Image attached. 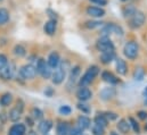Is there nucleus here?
<instances>
[{"label":"nucleus","mask_w":147,"mask_h":135,"mask_svg":"<svg viewBox=\"0 0 147 135\" xmlns=\"http://www.w3.org/2000/svg\"><path fill=\"white\" fill-rule=\"evenodd\" d=\"M115 96H116V90H115L114 88H104V89L99 92V97H100V99L104 100V101L112 100Z\"/></svg>","instance_id":"13"},{"label":"nucleus","mask_w":147,"mask_h":135,"mask_svg":"<svg viewBox=\"0 0 147 135\" xmlns=\"http://www.w3.org/2000/svg\"><path fill=\"white\" fill-rule=\"evenodd\" d=\"M115 59V51H107V52H102L100 55V61L104 65H109Z\"/></svg>","instance_id":"22"},{"label":"nucleus","mask_w":147,"mask_h":135,"mask_svg":"<svg viewBox=\"0 0 147 135\" xmlns=\"http://www.w3.org/2000/svg\"><path fill=\"white\" fill-rule=\"evenodd\" d=\"M56 29H57V22L56 19H49L48 22H46L45 26H43V31L45 33L49 36L54 35L56 33Z\"/></svg>","instance_id":"16"},{"label":"nucleus","mask_w":147,"mask_h":135,"mask_svg":"<svg viewBox=\"0 0 147 135\" xmlns=\"http://www.w3.org/2000/svg\"><path fill=\"white\" fill-rule=\"evenodd\" d=\"M129 123H130V127H132V130H134V132L135 133H140V128H139V125H138V123L132 118V117H130L129 118Z\"/></svg>","instance_id":"34"},{"label":"nucleus","mask_w":147,"mask_h":135,"mask_svg":"<svg viewBox=\"0 0 147 135\" xmlns=\"http://www.w3.org/2000/svg\"><path fill=\"white\" fill-rule=\"evenodd\" d=\"M34 122H36V120H34V119H33L31 116H29V117H26V118H25V123H26V124H28L30 127H32V126L34 125Z\"/></svg>","instance_id":"41"},{"label":"nucleus","mask_w":147,"mask_h":135,"mask_svg":"<svg viewBox=\"0 0 147 135\" xmlns=\"http://www.w3.org/2000/svg\"><path fill=\"white\" fill-rule=\"evenodd\" d=\"M110 135H119V134H116L115 132H111V134Z\"/></svg>","instance_id":"46"},{"label":"nucleus","mask_w":147,"mask_h":135,"mask_svg":"<svg viewBox=\"0 0 147 135\" xmlns=\"http://www.w3.org/2000/svg\"><path fill=\"white\" fill-rule=\"evenodd\" d=\"M145 77V70L143 67H137L135 69V73H134V78L135 81H143Z\"/></svg>","instance_id":"31"},{"label":"nucleus","mask_w":147,"mask_h":135,"mask_svg":"<svg viewBox=\"0 0 147 135\" xmlns=\"http://www.w3.org/2000/svg\"><path fill=\"white\" fill-rule=\"evenodd\" d=\"M82 135H86V134H82Z\"/></svg>","instance_id":"48"},{"label":"nucleus","mask_w":147,"mask_h":135,"mask_svg":"<svg viewBox=\"0 0 147 135\" xmlns=\"http://www.w3.org/2000/svg\"><path fill=\"white\" fill-rule=\"evenodd\" d=\"M91 131H92V134L94 135H104V133H105L104 127H102V126H99V125H96V124L92 126Z\"/></svg>","instance_id":"35"},{"label":"nucleus","mask_w":147,"mask_h":135,"mask_svg":"<svg viewBox=\"0 0 147 135\" xmlns=\"http://www.w3.org/2000/svg\"><path fill=\"white\" fill-rule=\"evenodd\" d=\"M47 63H48V65L50 66V68L58 67V66H59V64H61V58H59L58 52H56V51L50 52V53H49V56H48Z\"/></svg>","instance_id":"17"},{"label":"nucleus","mask_w":147,"mask_h":135,"mask_svg":"<svg viewBox=\"0 0 147 135\" xmlns=\"http://www.w3.org/2000/svg\"><path fill=\"white\" fill-rule=\"evenodd\" d=\"M128 21H129V26L131 29H134V30H137V29L142 27L145 24L146 16H145V14L143 11H140V10L137 9V11L130 18H128Z\"/></svg>","instance_id":"4"},{"label":"nucleus","mask_w":147,"mask_h":135,"mask_svg":"<svg viewBox=\"0 0 147 135\" xmlns=\"http://www.w3.org/2000/svg\"><path fill=\"white\" fill-rule=\"evenodd\" d=\"M26 133V126L24 124H14L9 131H8V135H25Z\"/></svg>","instance_id":"14"},{"label":"nucleus","mask_w":147,"mask_h":135,"mask_svg":"<svg viewBox=\"0 0 147 135\" xmlns=\"http://www.w3.org/2000/svg\"><path fill=\"white\" fill-rule=\"evenodd\" d=\"M91 3L98 5V6H106L107 5V0H89Z\"/></svg>","instance_id":"40"},{"label":"nucleus","mask_w":147,"mask_h":135,"mask_svg":"<svg viewBox=\"0 0 147 135\" xmlns=\"http://www.w3.org/2000/svg\"><path fill=\"white\" fill-rule=\"evenodd\" d=\"M144 98H145V104L147 106V88H146V90L144 91Z\"/></svg>","instance_id":"45"},{"label":"nucleus","mask_w":147,"mask_h":135,"mask_svg":"<svg viewBox=\"0 0 147 135\" xmlns=\"http://www.w3.org/2000/svg\"><path fill=\"white\" fill-rule=\"evenodd\" d=\"M123 53L124 56L130 59V60H134L138 57V53H139V47H138V43L136 41H128L125 44H124V48H123Z\"/></svg>","instance_id":"2"},{"label":"nucleus","mask_w":147,"mask_h":135,"mask_svg":"<svg viewBox=\"0 0 147 135\" xmlns=\"http://www.w3.org/2000/svg\"><path fill=\"white\" fill-rule=\"evenodd\" d=\"M145 130L147 131V124H146V126H145Z\"/></svg>","instance_id":"47"},{"label":"nucleus","mask_w":147,"mask_h":135,"mask_svg":"<svg viewBox=\"0 0 147 135\" xmlns=\"http://www.w3.org/2000/svg\"><path fill=\"white\" fill-rule=\"evenodd\" d=\"M104 115H105V116H106V118H107V119H110V120H115V119L117 118V115H116L115 112L107 111V112H105Z\"/></svg>","instance_id":"39"},{"label":"nucleus","mask_w":147,"mask_h":135,"mask_svg":"<svg viewBox=\"0 0 147 135\" xmlns=\"http://www.w3.org/2000/svg\"><path fill=\"white\" fill-rule=\"evenodd\" d=\"M97 49L100 52H107V51H115V47L110 39V36H102L97 40L96 43Z\"/></svg>","instance_id":"7"},{"label":"nucleus","mask_w":147,"mask_h":135,"mask_svg":"<svg viewBox=\"0 0 147 135\" xmlns=\"http://www.w3.org/2000/svg\"><path fill=\"white\" fill-rule=\"evenodd\" d=\"M53 128V122L49 119H41L38 124V131L43 135H47Z\"/></svg>","instance_id":"12"},{"label":"nucleus","mask_w":147,"mask_h":135,"mask_svg":"<svg viewBox=\"0 0 147 135\" xmlns=\"http://www.w3.org/2000/svg\"><path fill=\"white\" fill-rule=\"evenodd\" d=\"M30 115H31V117H32L34 120H41V119L43 118V112H42L39 108H37V107H34V108L31 109Z\"/></svg>","instance_id":"30"},{"label":"nucleus","mask_w":147,"mask_h":135,"mask_svg":"<svg viewBox=\"0 0 147 135\" xmlns=\"http://www.w3.org/2000/svg\"><path fill=\"white\" fill-rule=\"evenodd\" d=\"M138 117H139L140 119H146L147 112L146 111H139V112H138Z\"/></svg>","instance_id":"42"},{"label":"nucleus","mask_w":147,"mask_h":135,"mask_svg":"<svg viewBox=\"0 0 147 135\" xmlns=\"http://www.w3.org/2000/svg\"><path fill=\"white\" fill-rule=\"evenodd\" d=\"M102 78H103V81L104 82H106V83H110V84H117L120 81H119V78H116V76H114L111 72L109 70H104L103 73H102Z\"/></svg>","instance_id":"21"},{"label":"nucleus","mask_w":147,"mask_h":135,"mask_svg":"<svg viewBox=\"0 0 147 135\" xmlns=\"http://www.w3.org/2000/svg\"><path fill=\"white\" fill-rule=\"evenodd\" d=\"M98 73H99L98 66H96V65L90 66V67L86 70V73L82 75V77H80L79 85L80 86H87V85H89L96 78V76L98 75Z\"/></svg>","instance_id":"1"},{"label":"nucleus","mask_w":147,"mask_h":135,"mask_svg":"<svg viewBox=\"0 0 147 135\" xmlns=\"http://www.w3.org/2000/svg\"><path fill=\"white\" fill-rule=\"evenodd\" d=\"M79 75H80V67L79 66H74L71 69V74H70V78H69V82H67V90H71L74 86L76 80L79 78Z\"/></svg>","instance_id":"15"},{"label":"nucleus","mask_w":147,"mask_h":135,"mask_svg":"<svg viewBox=\"0 0 147 135\" xmlns=\"http://www.w3.org/2000/svg\"><path fill=\"white\" fill-rule=\"evenodd\" d=\"M94 123L96 125H99V126H102V127L105 128L109 125V119L106 118V116L104 114H97L95 116V118H94Z\"/></svg>","instance_id":"24"},{"label":"nucleus","mask_w":147,"mask_h":135,"mask_svg":"<svg viewBox=\"0 0 147 135\" xmlns=\"http://www.w3.org/2000/svg\"><path fill=\"white\" fill-rule=\"evenodd\" d=\"M7 64H8V58H7V56L3 55V53H0V69L5 67Z\"/></svg>","instance_id":"37"},{"label":"nucleus","mask_w":147,"mask_h":135,"mask_svg":"<svg viewBox=\"0 0 147 135\" xmlns=\"http://www.w3.org/2000/svg\"><path fill=\"white\" fill-rule=\"evenodd\" d=\"M76 124H78V126H79L81 130L84 131V130H87V128H89V127L91 126V120H90L89 117L81 115V116L78 117V119H76Z\"/></svg>","instance_id":"19"},{"label":"nucleus","mask_w":147,"mask_h":135,"mask_svg":"<svg viewBox=\"0 0 147 135\" xmlns=\"http://www.w3.org/2000/svg\"><path fill=\"white\" fill-rule=\"evenodd\" d=\"M36 68H37V73L45 80H48L51 77V68L48 65L47 60H45L43 58H39L37 60V64H36Z\"/></svg>","instance_id":"3"},{"label":"nucleus","mask_w":147,"mask_h":135,"mask_svg":"<svg viewBox=\"0 0 147 135\" xmlns=\"http://www.w3.org/2000/svg\"><path fill=\"white\" fill-rule=\"evenodd\" d=\"M103 24L104 23L100 22V21H88V22H86L84 26L89 30H94V29H97V27H102Z\"/></svg>","instance_id":"32"},{"label":"nucleus","mask_w":147,"mask_h":135,"mask_svg":"<svg viewBox=\"0 0 147 135\" xmlns=\"http://www.w3.org/2000/svg\"><path fill=\"white\" fill-rule=\"evenodd\" d=\"M15 64L14 63H8L3 68L0 69V78L3 81H9L13 80L15 76Z\"/></svg>","instance_id":"8"},{"label":"nucleus","mask_w":147,"mask_h":135,"mask_svg":"<svg viewBox=\"0 0 147 135\" xmlns=\"http://www.w3.org/2000/svg\"><path fill=\"white\" fill-rule=\"evenodd\" d=\"M123 1H124V0H123Z\"/></svg>","instance_id":"50"},{"label":"nucleus","mask_w":147,"mask_h":135,"mask_svg":"<svg viewBox=\"0 0 147 135\" xmlns=\"http://www.w3.org/2000/svg\"><path fill=\"white\" fill-rule=\"evenodd\" d=\"M122 11H123V16L128 19V18H130V17L137 11V8H136L135 6H132V5H129V6H125Z\"/></svg>","instance_id":"29"},{"label":"nucleus","mask_w":147,"mask_h":135,"mask_svg":"<svg viewBox=\"0 0 147 135\" xmlns=\"http://www.w3.org/2000/svg\"><path fill=\"white\" fill-rule=\"evenodd\" d=\"M76 107H78V109L81 110L83 114H89V112H90V108H89V106L86 104V103H83V101L79 102V103L76 104Z\"/></svg>","instance_id":"33"},{"label":"nucleus","mask_w":147,"mask_h":135,"mask_svg":"<svg viewBox=\"0 0 147 135\" xmlns=\"http://www.w3.org/2000/svg\"><path fill=\"white\" fill-rule=\"evenodd\" d=\"M86 13L88 16L90 17H94V18H100V17H104L106 11L104 8L102 7H96V6H89L87 9H86Z\"/></svg>","instance_id":"10"},{"label":"nucleus","mask_w":147,"mask_h":135,"mask_svg":"<svg viewBox=\"0 0 147 135\" xmlns=\"http://www.w3.org/2000/svg\"><path fill=\"white\" fill-rule=\"evenodd\" d=\"M58 111H59V114L63 115V116H69V115L72 112V109H71V107H69V106H62V107H59Z\"/></svg>","instance_id":"36"},{"label":"nucleus","mask_w":147,"mask_h":135,"mask_svg":"<svg viewBox=\"0 0 147 135\" xmlns=\"http://www.w3.org/2000/svg\"><path fill=\"white\" fill-rule=\"evenodd\" d=\"M0 1H2V0H0Z\"/></svg>","instance_id":"49"},{"label":"nucleus","mask_w":147,"mask_h":135,"mask_svg":"<svg viewBox=\"0 0 147 135\" xmlns=\"http://www.w3.org/2000/svg\"><path fill=\"white\" fill-rule=\"evenodd\" d=\"M22 114H23L22 110H20L17 107H14V108H11V109L9 110V112H8V119H9L10 122H13V123H16V122H18V120L21 119Z\"/></svg>","instance_id":"18"},{"label":"nucleus","mask_w":147,"mask_h":135,"mask_svg":"<svg viewBox=\"0 0 147 135\" xmlns=\"http://www.w3.org/2000/svg\"><path fill=\"white\" fill-rule=\"evenodd\" d=\"M28 135H38V133L36 132V131L31 130V131H29V132H28Z\"/></svg>","instance_id":"44"},{"label":"nucleus","mask_w":147,"mask_h":135,"mask_svg":"<svg viewBox=\"0 0 147 135\" xmlns=\"http://www.w3.org/2000/svg\"><path fill=\"white\" fill-rule=\"evenodd\" d=\"M116 72L120 75H125L128 73V65H127L125 60H123L121 58L116 59Z\"/></svg>","instance_id":"23"},{"label":"nucleus","mask_w":147,"mask_h":135,"mask_svg":"<svg viewBox=\"0 0 147 135\" xmlns=\"http://www.w3.org/2000/svg\"><path fill=\"white\" fill-rule=\"evenodd\" d=\"M57 135H69L71 131V126L67 122H59L57 124Z\"/></svg>","instance_id":"20"},{"label":"nucleus","mask_w":147,"mask_h":135,"mask_svg":"<svg viewBox=\"0 0 147 135\" xmlns=\"http://www.w3.org/2000/svg\"><path fill=\"white\" fill-rule=\"evenodd\" d=\"M65 76H66V69H64L63 67L58 66V67L55 68V70L51 73V81L55 85H59L64 82L65 80Z\"/></svg>","instance_id":"9"},{"label":"nucleus","mask_w":147,"mask_h":135,"mask_svg":"<svg viewBox=\"0 0 147 135\" xmlns=\"http://www.w3.org/2000/svg\"><path fill=\"white\" fill-rule=\"evenodd\" d=\"M91 97H92V92L87 86H80L79 90L76 91V98L80 101H88L89 99H91Z\"/></svg>","instance_id":"11"},{"label":"nucleus","mask_w":147,"mask_h":135,"mask_svg":"<svg viewBox=\"0 0 147 135\" xmlns=\"http://www.w3.org/2000/svg\"><path fill=\"white\" fill-rule=\"evenodd\" d=\"M116 127L122 134H128L129 131H130V123L127 119H120Z\"/></svg>","instance_id":"25"},{"label":"nucleus","mask_w":147,"mask_h":135,"mask_svg":"<svg viewBox=\"0 0 147 135\" xmlns=\"http://www.w3.org/2000/svg\"><path fill=\"white\" fill-rule=\"evenodd\" d=\"M53 92H54V91H53L50 88H48V89L45 91V94H46V96H48V97H51V96H53Z\"/></svg>","instance_id":"43"},{"label":"nucleus","mask_w":147,"mask_h":135,"mask_svg":"<svg viewBox=\"0 0 147 135\" xmlns=\"http://www.w3.org/2000/svg\"><path fill=\"white\" fill-rule=\"evenodd\" d=\"M9 18H10V16H9L8 9L1 7V8H0V26L7 24V23L9 22Z\"/></svg>","instance_id":"26"},{"label":"nucleus","mask_w":147,"mask_h":135,"mask_svg":"<svg viewBox=\"0 0 147 135\" xmlns=\"http://www.w3.org/2000/svg\"><path fill=\"white\" fill-rule=\"evenodd\" d=\"M82 134H83V130H81L79 126L71 128V131L69 133V135H82Z\"/></svg>","instance_id":"38"},{"label":"nucleus","mask_w":147,"mask_h":135,"mask_svg":"<svg viewBox=\"0 0 147 135\" xmlns=\"http://www.w3.org/2000/svg\"><path fill=\"white\" fill-rule=\"evenodd\" d=\"M102 36H110L112 34H115L117 36H122L124 34V31L121 26H119L117 24H114V23H109V24H105L103 27H102V31H100Z\"/></svg>","instance_id":"5"},{"label":"nucleus","mask_w":147,"mask_h":135,"mask_svg":"<svg viewBox=\"0 0 147 135\" xmlns=\"http://www.w3.org/2000/svg\"><path fill=\"white\" fill-rule=\"evenodd\" d=\"M13 53H14L16 57L21 58V57H24V56L26 55V49H25L22 44H16V45L14 47V49H13Z\"/></svg>","instance_id":"28"},{"label":"nucleus","mask_w":147,"mask_h":135,"mask_svg":"<svg viewBox=\"0 0 147 135\" xmlns=\"http://www.w3.org/2000/svg\"><path fill=\"white\" fill-rule=\"evenodd\" d=\"M13 102V96L10 93H3L0 97V106L1 107H8Z\"/></svg>","instance_id":"27"},{"label":"nucleus","mask_w":147,"mask_h":135,"mask_svg":"<svg viewBox=\"0 0 147 135\" xmlns=\"http://www.w3.org/2000/svg\"><path fill=\"white\" fill-rule=\"evenodd\" d=\"M37 68L33 66L32 64H26L23 65L22 67L18 69V75L23 80H33L37 76Z\"/></svg>","instance_id":"6"}]
</instances>
